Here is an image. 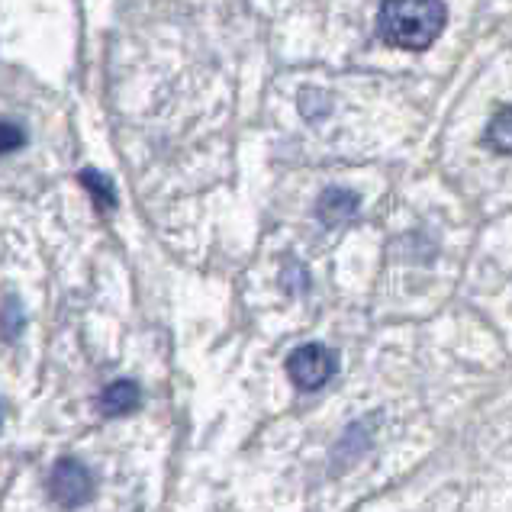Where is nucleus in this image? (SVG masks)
Instances as JSON below:
<instances>
[{"instance_id": "obj_1", "label": "nucleus", "mask_w": 512, "mask_h": 512, "mask_svg": "<svg viewBox=\"0 0 512 512\" xmlns=\"http://www.w3.org/2000/svg\"><path fill=\"white\" fill-rule=\"evenodd\" d=\"M448 10L442 0H384L377 13V29L390 46L406 52H426L442 36Z\"/></svg>"}, {"instance_id": "obj_2", "label": "nucleus", "mask_w": 512, "mask_h": 512, "mask_svg": "<svg viewBox=\"0 0 512 512\" xmlns=\"http://www.w3.org/2000/svg\"><path fill=\"white\" fill-rule=\"evenodd\" d=\"M339 358H335V351L319 345V342H310V345H300L290 351L287 358V374L290 380H294V387L300 390H319L323 384H329V377L335 374V364Z\"/></svg>"}, {"instance_id": "obj_3", "label": "nucleus", "mask_w": 512, "mask_h": 512, "mask_svg": "<svg viewBox=\"0 0 512 512\" xmlns=\"http://www.w3.org/2000/svg\"><path fill=\"white\" fill-rule=\"evenodd\" d=\"M94 493V477L78 458H58L49 471V496L58 506H84Z\"/></svg>"}, {"instance_id": "obj_4", "label": "nucleus", "mask_w": 512, "mask_h": 512, "mask_svg": "<svg viewBox=\"0 0 512 512\" xmlns=\"http://www.w3.org/2000/svg\"><path fill=\"white\" fill-rule=\"evenodd\" d=\"M358 210H361V197L348 187H329V190H323V197L316 200L319 223L329 229L351 223V219L358 216Z\"/></svg>"}, {"instance_id": "obj_5", "label": "nucleus", "mask_w": 512, "mask_h": 512, "mask_svg": "<svg viewBox=\"0 0 512 512\" xmlns=\"http://www.w3.org/2000/svg\"><path fill=\"white\" fill-rule=\"evenodd\" d=\"M142 403V390L136 380H113V384L100 393V413L110 416V419H120V416H129V413H136Z\"/></svg>"}, {"instance_id": "obj_6", "label": "nucleus", "mask_w": 512, "mask_h": 512, "mask_svg": "<svg viewBox=\"0 0 512 512\" xmlns=\"http://www.w3.org/2000/svg\"><path fill=\"white\" fill-rule=\"evenodd\" d=\"M487 145L500 155H512V107H503L487 126Z\"/></svg>"}, {"instance_id": "obj_7", "label": "nucleus", "mask_w": 512, "mask_h": 512, "mask_svg": "<svg viewBox=\"0 0 512 512\" xmlns=\"http://www.w3.org/2000/svg\"><path fill=\"white\" fill-rule=\"evenodd\" d=\"M81 184L94 194V203L100 210H113L116 207V190H113L110 178H104L100 171H91V168L81 171Z\"/></svg>"}, {"instance_id": "obj_8", "label": "nucleus", "mask_w": 512, "mask_h": 512, "mask_svg": "<svg viewBox=\"0 0 512 512\" xmlns=\"http://www.w3.org/2000/svg\"><path fill=\"white\" fill-rule=\"evenodd\" d=\"M332 100L323 94V91H303L300 94V113L306 116V120H323V116L329 113Z\"/></svg>"}, {"instance_id": "obj_9", "label": "nucleus", "mask_w": 512, "mask_h": 512, "mask_svg": "<svg viewBox=\"0 0 512 512\" xmlns=\"http://www.w3.org/2000/svg\"><path fill=\"white\" fill-rule=\"evenodd\" d=\"M23 329V310L17 297H4V342H13L17 339V332Z\"/></svg>"}, {"instance_id": "obj_10", "label": "nucleus", "mask_w": 512, "mask_h": 512, "mask_svg": "<svg viewBox=\"0 0 512 512\" xmlns=\"http://www.w3.org/2000/svg\"><path fill=\"white\" fill-rule=\"evenodd\" d=\"M26 145V133L17 126V123H10L4 120V126H0V149H4V155H13L17 149H23Z\"/></svg>"}]
</instances>
